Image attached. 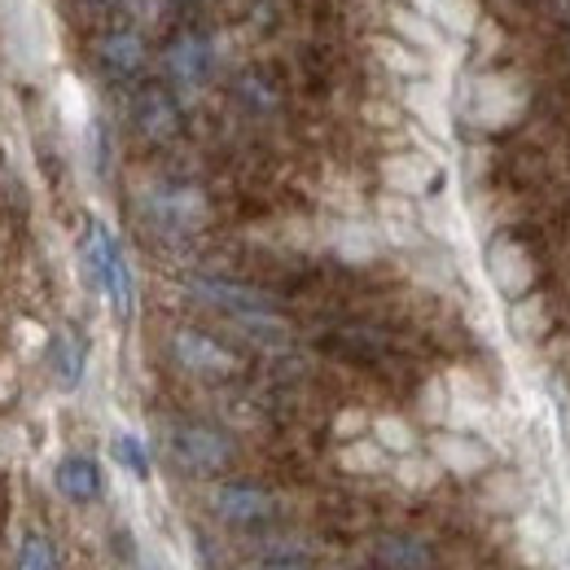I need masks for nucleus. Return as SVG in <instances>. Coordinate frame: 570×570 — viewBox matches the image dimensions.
<instances>
[{
	"instance_id": "nucleus-1",
	"label": "nucleus",
	"mask_w": 570,
	"mask_h": 570,
	"mask_svg": "<svg viewBox=\"0 0 570 570\" xmlns=\"http://www.w3.org/2000/svg\"><path fill=\"white\" fill-rule=\"evenodd\" d=\"M79 259H83V273H88V285L101 289L115 307V316H132L137 312V285H132V268H128V255L124 246L115 242V233L92 219L88 233H83V246H79Z\"/></svg>"
},
{
	"instance_id": "nucleus-2",
	"label": "nucleus",
	"mask_w": 570,
	"mask_h": 570,
	"mask_svg": "<svg viewBox=\"0 0 570 570\" xmlns=\"http://www.w3.org/2000/svg\"><path fill=\"white\" fill-rule=\"evenodd\" d=\"M527 110V83L509 71H488L479 75L465 92V115L470 124L488 128V132H500L509 124H518V115Z\"/></svg>"
},
{
	"instance_id": "nucleus-3",
	"label": "nucleus",
	"mask_w": 570,
	"mask_h": 570,
	"mask_svg": "<svg viewBox=\"0 0 570 570\" xmlns=\"http://www.w3.org/2000/svg\"><path fill=\"white\" fill-rule=\"evenodd\" d=\"M145 212L167 233H194V228L207 224V198L194 185H158L145 198Z\"/></svg>"
},
{
	"instance_id": "nucleus-4",
	"label": "nucleus",
	"mask_w": 570,
	"mask_h": 570,
	"mask_svg": "<svg viewBox=\"0 0 570 570\" xmlns=\"http://www.w3.org/2000/svg\"><path fill=\"white\" fill-rule=\"evenodd\" d=\"M167 448H171V456H176L185 470H194V474H215V470H224L228 456H233L228 439L212 426H176L167 434Z\"/></svg>"
},
{
	"instance_id": "nucleus-5",
	"label": "nucleus",
	"mask_w": 570,
	"mask_h": 570,
	"mask_svg": "<svg viewBox=\"0 0 570 570\" xmlns=\"http://www.w3.org/2000/svg\"><path fill=\"white\" fill-rule=\"evenodd\" d=\"M488 277H492V285H497L504 298H522L535 285V259H531V250L522 242L497 237L488 246Z\"/></svg>"
},
{
	"instance_id": "nucleus-6",
	"label": "nucleus",
	"mask_w": 570,
	"mask_h": 570,
	"mask_svg": "<svg viewBox=\"0 0 570 570\" xmlns=\"http://www.w3.org/2000/svg\"><path fill=\"white\" fill-rule=\"evenodd\" d=\"M430 456H434L448 474H456V479H474V474H483V470L492 465L488 443H483L479 434H470V430H439V434L430 439Z\"/></svg>"
},
{
	"instance_id": "nucleus-7",
	"label": "nucleus",
	"mask_w": 570,
	"mask_h": 570,
	"mask_svg": "<svg viewBox=\"0 0 570 570\" xmlns=\"http://www.w3.org/2000/svg\"><path fill=\"white\" fill-rule=\"evenodd\" d=\"M163 67H167L171 83H176L185 97H194V92L207 83V71H212V45H207L203 36H176V40L167 45Z\"/></svg>"
},
{
	"instance_id": "nucleus-8",
	"label": "nucleus",
	"mask_w": 570,
	"mask_h": 570,
	"mask_svg": "<svg viewBox=\"0 0 570 570\" xmlns=\"http://www.w3.org/2000/svg\"><path fill=\"white\" fill-rule=\"evenodd\" d=\"M382 185L391 194H404V198H426L430 189L439 185V163L409 149V154H391L382 158Z\"/></svg>"
},
{
	"instance_id": "nucleus-9",
	"label": "nucleus",
	"mask_w": 570,
	"mask_h": 570,
	"mask_svg": "<svg viewBox=\"0 0 570 570\" xmlns=\"http://www.w3.org/2000/svg\"><path fill=\"white\" fill-rule=\"evenodd\" d=\"M215 513L233 527H250V522H264L277 513V497H268L264 488H250V483H224L215 488Z\"/></svg>"
},
{
	"instance_id": "nucleus-10",
	"label": "nucleus",
	"mask_w": 570,
	"mask_h": 570,
	"mask_svg": "<svg viewBox=\"0 0 570 570\" xmlns=\"http://www.w3.org/2000/svg\"><path fill=\"white\" fill-rule=\"evenodd\" d=\"M171 352L180 360V368H189V373H198V377H224V373L237 368L233 352H224L215 338L198 334V330H180V334L171 338Z\"/></svg>"
},
{
	"instance_id": "nucleus-11",
	"label": "nucleus",
	"mask_w": 570,
	"mask_h": 570,
	"mask_svg": "<svg viewBox=\"0 0 570 570\" xmlns=\"http://www.w3.org/2000/svg\"><path fill=\"white\" fill-rule=\"evenodd\" d=\"M132 119L141 128V137L149 141H171L180 132V106L167 88H141L132 97Z\"/></svg>"
},
{
	"instance_id": "nucleus-12",
	"label": "nucleus",
	"mask_w": 570,
	"mask_h": 570,
	"mask_svg": "<svg viewBox=\"0 0 570 570\" xmlns=\"http://www.w3.org/2000/svg\"><path fill=\"white\" fill-rule=\"evenodd\" d=\"M404 106L413 110V119H417L426 132H434L439 141L452 137V110H448V92H443L439 83H430V79H409Z\"/></svg>"
},
{
	"instance_id": "nucleus-13",
	"label": "nucleus",
	"mask_w": 570,
	"mask_h": 570,
	"mask_svg": "<svg viewBox=\"0 0 570 570\" xmlns=\"http://www.w3.org/2000/svg\"><path fill=\"white\" fill-rule=\"evenodd\" d=\"M330 246L347 264H373L382 250V228H373L364 219H338V224H330Z\"/></svg>"
},
{
	"instance_id": "nucleus-14",
	"label": "nucleus",
	"mask_w": 570,
	"mask_h": 570,
	"mask_svg": "<svg viewBox=\"0 0 570 570\" xmlns=\"http://www.w3.org/2000/svg\"><path fill=\"white\" fill-rule=\"evenodd\" d=\"M194 294H198V298H207V303L219 307V312H228V316L273 307V298H268L264 289H250V285H233V282H215V277H198V282H194Z\"/></svg>"
},
{
	"instance_id": "nucleus-15",
	"label": "nucleus",
	"mask_w": 570,
	"mask_h": 570,
	"mask_svg": "<svg viewBox=\"0 0 570 570\" xmlns=\"http://www.w3.org/2000/svg\"><path fill=\"white\" fill-rule=\"evenodd\" d=\"M413 9L426 13L430 22L452 40H470L479 31V4L474 0H413Z\"/></svg>"
},
{
	"instance_id": "nucleus-16",
	"label": "nucleus",
	"mask_w": 570,
	"mask_h": 570,
	"mask_svg": "<svg viewBox=\"0 0 570 570\" xmlns=\"http://www.w3.org/2000/svg\"><path fill=\"white\" fill-rule=\"evenodd\" d=\"M377 228H382V237H391L395 246H417V242H422V219L413 212V198H404V194L377 198Z\"/></svg>"
},
{
	"instance_id": "nucleus-17",
	"label": "nucleus",
	"mask_w": 570,
	"mask_h": 570,
	"mask_svg": "<svg viewBox=\"0 0 570 570\" xmlns=\"http://www.w3.org/2000/svg\"><path fill=\"white\" fill-rule=\"evenodd\" d=\"M53 483H58V492L67 500H75V504H92V500L101 497V470H97L92 456H67V461L58 465Z\"/></svg>"
},
{
	"instance_id": "nucleus-18",
	"label": "nucleus",
	"mask_w": 570,
	"mask_h": 570,
	"mask_svg": "<svg viewBox=\"0 0 570 570\" xmlns=\"http://www.w3.org/2000/svg\"><path fill=\"white\" fill-rule=\"evenodd\" d=\"M49 364H53V377L62 391H75L83 382V368H88V347L79 343V334L71 330H58L49 338Z\"/></svg>"
},
{
	"instance_id": "nucleus-19",
	"label": "nucleus",
	"mask_w": 570,
	"mask_h": 570,
	"mask_svg": "<svg viewBox=\"0 0 570 570\" xmlns=\"http://www.w3.org/2000/svg\"><path fill=\"white\" fill-rule=\"evenodd\" d=\"M97 53L110 75H137L145 67V40L137 31H110L97 40Z\"/></svg>"
},
{
	"instance_id": "nucleus-20",
	"label": "nucleus",
	"mask_w": 570,
	"mask_h": 570,
	"mask_svg": "<svg viewBox=\"0 0 570 570\" xmlns=\"http://www.w3.org/2000/svg\"><path fill=\"white\" fill-rule=\"evenodd\" d=\"M391 27H395V36L404 45H413L422 53H443L448 49V36L430 22L426 13H417V9H391Z\"/></svg>"
},
{
	"instance_id": "nucleus-21",
	"label": "nucleus",
	"mask_w": 570,
	"mask_h": 570,
	"mask_svg": "<svg viewBox=\"0 0 570 570\" xmlns=\"http://www.w3.org/2000/svg\"><path fill=\"white\" fill-rule=\"evenodd\" d=\"M228 321H233L250 343H259V347H268V352L289 347V325H285L273 307H264V312H237V316H228Z\"/></svg>"
},
{
	"instance_id": "nucleus-22",
	"label": "nucleus",
	"mask_w": 570,
	"mask_h": 570,
	"mask_svg": "<svg viewBox=\"0 0 570 570\" xmlns=\"http://www.w3.org/2000/svg\"><path fill=\"white\" fill-rule=\"evenodd\" d=\"M549 325H553V312H549L544 294H522V298H513V307H509V330H513L522 343L544 338Z\"/></svg>"
},
{
	"instance_id": "nucleus-23",
	"label": "nucleus",
	"mask_w": 570,
	"mask_h": 570,
	"mask_svg": "<svg viewBox=\"0 0 570 570\" xmlns=\"http://www.w3.org/2000/svg\"><path fill=\"white\" fill-rule=\"evenodd\" d=\"M373 53H377V62L386 71L400 75V79H426L430 75L426 53L413 49V45H404V40H373Z\"/></svg>"
},
{
	"instance_id": "nucleus-24",
	"label": "nucleus",
	"mask_w": 570,
	"mask_h": 570,
	"mask_svg": "<svg viewBox=\"0 0 570 570\" xmlns=\"http://www.w3.org/2000/svg\"><path fill=\"white\" fill-rule=\"evenodd\" d=\"M377 562L386 570H430V549L413 535H382Z\"/></svg>"
},
{
	"instance_id": "nucleus-25",
	"label": "nucleus",
	"mask_w": 570,
	"mask_h": 570,
	"mask_svg": "<svg viewBox=\"0 0 570 570\" xmlns=\"http://www.w3.org/2000/svg\"><path fill=\"white\" fill-rule=\"evenodd\" d=\"M338 465L347 470V474H382L386 465H391V452L377 443V439H347L343 448H338Z\"/></svg>"
},
{
	"instance_id": "nucleus-26",
	"label": "nucleus",
	"mask_w": 570,
	"mask_h": 570,
	"mask_svg": "<svg viewBox=\"0 0 570 570\" xmlns=\"http://www.w3.org/2000/svg\"><path fill=\"white\" fill-rule=\"evenodd\" d=\"M439 474H443V465H439L434 456H417V452H404L400 465H395V479H400V488H409V492H430V488L439 483Z\"/></svg>"
},
{
	"instance_id": "nucleus-27",
	"label": "nucleus",
	"mask_w": 570,
	"mask_h": 570,
	"mask_svg": "<svg viewBox=\"0 0 570 570\" xmlns=\"http://www.w3.org/2000/svg\"><path fill=\"white\" fill-rule=\"evenodd\" d=\"M110 456H115V465H119V470H128L132 479H149V452H145L141 434L119 430V434L110 439Z\"/></svg>"
},
{
	"instance_id": "nucleus-28",
	"label": "nucleus",
	"mask_w": 570,
	"mask_h": 570,
	"mask_svg": "<svg viewBox=\"0 0 570 570\" xmlns=\"http://www.w3.org/2000/svg\"><path fill=\"white\" fill-rule=\"evenodd\" d=\"M368 430H373V439H377L386 452H395V456L413 452V443H417L413 426H409L404 417H395V413H382V417H373V422H368Z\"/></svg>"
},
{
	"instance_id": "nucleus-29",
	"label": "nucleus",
	"mask_w": 570,
	"mask_h": 570,
	"mask_svg": "<svg viewBox=\"0 0 570 570\" xmlns=\"http://www.w3.org/2000/svg\"><path fill=\"white\" fill-rule=\"evenodd\" d=\"M18 570H62V558H58V544L40 531L22 535L18 544Z\"/></svg>"
},
{
	"instance_id": "nucleus-30",
	"label": "nucleus",
	"mask_w": 570,
	"mask_h": 570,
	"mask_svg": "<svg viewBox=\"0 0 570 570\" xmlns=\"http://www.w3.org/2000/svg\"><path fill=\"white\" fill-rule=\"evenodd\" d=\"M422 224H426L434 237H443V242H461V219H456V212L448 203H426Z\"/></svg>"
},
{
	"instance_id": "nucleus-31",
	"label": "nucleus",
	"mask_w": 570,
	"mask_h": 570,
	"mask_svg": "<svg viewBox=\"0 0 570 570\" xmlns=\"http://www.w3.org/2000/svg\"><path fill=\"white\" fill-rule=\"evenodd\" d=\"M448 409H452V391H448V382H443V377L426 382V391H422V413H426L434 426H443V422H448Z\"/></svg>"
},
{
	"instance_id": "nucleus-32",
	"label": "nucleus",
	"mask_w": 570,
	"mask_h": 570,
	"mask_svg": "<svg viewBox=\"0 0 570 570\" xmlns=\"http://www.w3.org/2000/svg\"><path fill=\"white\" fill-rule=\"evenodd\" d=\"M518 479L513 474H500V479H492V492H488V504L492 509H518Z\"/></svg>"
},
{
	"instance_id": "nucleus-33",
	"label": "nucleus",
	"mask_w": 570,
	"mask_h": 570,
	"mask_svg": "<svg viewBox=\"0 0 570 570\" xmlns=\"http://www.w3.org/2000/svg\"><path fill=\"white\" fill-rule=\"evenodd\" d=\"M368 422H373L368 413H360V409H347V413H338V417H334V434H338V439H360V434L368 430Z\"/></svg>"
},
{
	"instance_id": "nucleus-34",
	"label": "nucleus",
	"mask_w": 570,
	"mask_h": 570,
	"mask_svg": "<svg viewBox=\"0 0 570 570\" xmlns=\"http://www.w3.org/2000/svg\"><path fill=\"white\" fill-rule=\"evenodd\" d=\"M246 570H307L303 562H259V567H246Z\"/></svg>"
},
{
	"instance_id": "nucleus-35",
	"label": "nucleus",
	"mask_w": 570,
	"mask_h": 570,
	"mask_svg": "<svg viewBox=\"0 0 570 570\" xmlns=\"http://www.w3.org/2000/svg\"><path fill=\"white\" fill-rule=\"evenodd\" d=\"M558 4H562V9H570V0H558Z\"/></svg>"
},
{
	"instance_id": "nucleus-36",
	"label": "nucleus",
	"mask_w": 570,
	"mask_h": 570,
	"mask_svg": "<svg viewBox=\"0 0 570 570\" xmlns=\"http://www.w3.org/2000/svg\"><path fill=\"white\" fill-rule=\"evenodd\" d=\"M101 4H119V0H101Z\"/></svg>"
}]
</instances>
